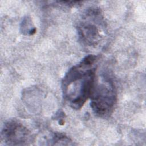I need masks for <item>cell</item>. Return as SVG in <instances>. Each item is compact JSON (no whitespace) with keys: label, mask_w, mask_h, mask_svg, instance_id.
<instances>
[{"label":"cell","mask_w":146,"mask_h":146,"mask_svg":"<svg viewBox=\"0 0 146 146\" xmlns=\"http://www.w3.org/2000/svg\"><path fill=\"white\" fill-rule=\"evenodd\" d=\"M96 56L89 55L72 67L62 80L64 99L73 109L80 110L90 98L95 84Z\"/></svg>","instance_id":"1"},{"label":"cell","mask_w":146,"mask_h":146,"mask_svg":"<svg viewBox=\"0 0 146 146\" xmlns=\"http://www.w3.org/2000/svg\"><path fill=\"white\" fill-rule=\"evenodd\" d=\"M91 107L98 116L106 117L112 112L116 104L117 96L115 86L108 78L103 77L96 83L92 90Z\"/></svg>","instance_id":"2"},{"label":"cell","mask_w":146,"mask_h":146,"mask_svg":"<svg viewBox=\"0 0 146 146\" xmlns=\"http://www.w3.org/2000/svg\"><path fill=\"white\" fill-rule=\"evenodd\" d=\"M103 23L99 10L91 9L88 10L77 27L79 39L83 43L89 46L98 45L103 37Z\"/></svg>","instance_id":"3"},{"label":"cell","mask_w":146,"mask_h":146,"mask_svg":"<svg viewBox=\"0 0 146 146\" xmlns=\"http://www.w3.org/2000/svg\"><path fill=\"white\" fill-rule=\"evenodd\" d=\"M2 140L9 145H26L31 141V136L29 130L21 123L9 121L4 124L1 132Z\"/></svg>","instance_id":"4"}]
</instances>
